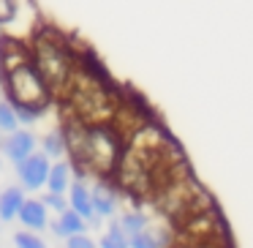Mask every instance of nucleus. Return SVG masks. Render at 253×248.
<instances>
[{
    "instance_id": "f8f14e48",
    "label": "nucleus",
    "mask_w": 253,
    "mask_h": 248,
    "mask_svg": "<svg viewBox=\"0 0 253 248\" xmlns=\"http://www.w3.org/2000/svg\"><path fill=\"white\" fill-rule=\"evenodd\" d=\"M74 183V172H71V164L66 161H57V164L49 166V177H46V191L52 194H66Z\"/></svg>"
},
{
    "instance_id": "1a4fd4ad",
    "label": "nucleus",
    "mask_w": 253,
    "mask_h": 248,
    "mask_svg": "<svg viewBox=\"0 0 253 248\" xmlns=\"http://www.w3.org/2000/svg\"><path fill=\"white\" fill-rule=\"evenodd\" d=\"M90 199H93V210H95L98 218H109V215H115L117 197H115V191H112L106 183H95V186L90 188Z\"/></svg>"
},
{
    "instance_id": "0eeeda50",
    "label": "nucleus",
    "mask_w": 253,
    "mask_h": 248,
    "mask_svg": "<svg viewBox=\"0 0 253 248\" xmlns=\"http://www.w3.org/2000/svg\"><path fill=\"white\" fill-rule=\"evenodd\" d=\"M17 218L22 221V226L28 232H44L49 226V210L41 199H25Z\"/></svg>"
},
{
    "instance_id": "20e7f679",
    "label": "nucleus",
    "mask_w": 253,
    "mask_h": 248,
    "mask_svg": "<svg viewBox=\"0 0 253 248\" xmlns=\"http://www.w3.org/2000/svg\"><path fill=\"white\" fill-rule=\"evenodd\" d=\"M0 77H3L8 101L14 106H28V109H36V112H44L49 106L52 90L46 88L44 77L39 74V68L33 66L30 57L17 63V66H11V68H6Z\"/></svg>"
},
{
    "instance_id": "ddd939ff",
    "label": "nucleus",
    "mask_w": 253,
    "mask_h": 248,
    "mask_svg": "<svg viewBox=\"0 0 253 248\" xmlns=\"http://www.w3.org/2000/svg\"><path fill=\"white\" fill-rule=\"evenodd\" d=\"M120 226H123V232H126L128 237H133V235H139V232H144L150 226V218L144 213H139V210H131V213H126L120 218Z\"/></svg>"
},
{
    "instance_id": "6ab92c4d",
    "label": "nucleus",
    "mask_w": 253,
    "mask_h": 248,
    "mask_svg": "<svg viewBox=\"0 0 253 248\" xmlns=\"http://www.w3.org/2000/svg\"><path fill=\"white\" fill-rule=\"evenodd\" d=\"M106 237H109V240L115 243L117 248H131V237L123 232L120 221H117V224H109V232H106Z\"/></svg>"
},
{
    "instance_id": "7ed1b4c3",
    "label": "nucleus",
    "mask_w": 253,
    "mask_h": 248,
    "mask_svg": "<svg viewBox=\"0 0 253 248\" xmlns=\"http://www.w3.org/2000/svg\"><path fill=\"white\" fill-rule=\"evenodd\" d=\"M30 60L39 68V74L44 77L46 88L52 93H66V88H68V82H71L77 68H74L71 52L63 47L60 39L41 33L33 41V47H30Z\"/></svg>"
},
{
    "instance_id": "393cba45",
    "label": "nucleus",
    "mask_w": 253,
    "mask_h": 248,
    "mask_svg": "<svg viewBox=\"0 0 253 248\" xmlns=\"http://www.w3.org/2000/svg\"><path fill=\"white\" fill-rule=\"evenodd\" d=\"M93 248H95V246H93Z\"/></svg>"
},
{
    "instance_id": "f03ea898",
    "label": "nucleus",
    "mask_w": 253,
    "mask_h": 248,
    "mask_svg": "<svg viewBox=\"0 0 253 248\" xmlns=\"http://www.w3.org/2000/svg\"><path fill=\"white\" fill-rule=\"evenodd\" d=\"M63 96L74 112V120L84 123V126H98V123H106L115 117V104H112L109 90L84 71H74Z\"/></svg>"
},
{
    "instance_id": "4be33fe9",
    "label": "nucleus",
    "mask_w": 253,
    "mask_h": 248,
    "mask_svg": "<svg viewBox=\"0 0 253 248\" xmlns=\"http://www.w3.org/2000/svg\"><path fill=\"white\" fill-rule=\"evenodd\" d=\"M95 248H117V246H115V243H112L109 237L104 235V237H101V243H98V246H95Z\"/></svg>"
},
{
    "instance_id": "f3484780",
    "label": "nucleus",
    "mask_w": 253,
    "mask_h": 248,
    "mask_svg": "<svg viewBox=\"0 0 253 248\" xmlns=\"http://www.w3.org/2000/svg\"><path fill=\"white\" fill-rule=\"evenodd\" d=\"M131 248H161V243L155 240V235H153V229H144V232H139V235H133L131 237Z\"/></svg>"
},
{
    "instance_id": "dca6fc26",
    "label": "nucleus",
    "mask_w": 253,
    "mask_h": 248,
    "mask_svg": "<svg viewBox=\"0 0 253 248\" xmlns=\"http://www.w3.org/2000/svg\"><path fill=\"white\" fill-rule=\"evenodd\" d=\"M14 246L17 248H46L44 240H41L36 232H28V229H22V232L14 235Z\"/></svg>"
},
{
    "instance_id": "39448f33",
    "label": "nucleus",
    "mask_w": 253,
    "mask_h": 248,
    "mask_svg": "<svg viewBox=\"0 0 253 248\" xmlns=\"http://www.w3.org/2000/svg\"><path fill=\"white\" fill-rule=\"evenodd\" d=\"M49 158L44 153H33L30 158H25L22 164L17 166L19 175V186L25 191H39V188L46 186V177H49Z\"/></svg>"
},
{
    "instance_id": "412c9836",
    "label": "nucleus",
    "mask_w": 253,
    "mask_h": 248,
    "mask_svg": "<svg viewBox=\"0 0 253 248\" xmlns=\"http://www.w3.org/2000/svg\"><path fill=\"white\" fill-rule=\"evenodd\" d=\"M66 248H93V240H90L87 235H71V237H66Z\"/></svg>"
},
{
    "instance_id": "5701e85b",
    "label": "nucleus",
    "mask_w": 253,
    "mask_h": 248,
    "mask_svg": "<svg viewBox=\"0 0 253 248\" xmlns=\"http://www.w3.org/2000/svg\"><path fill=\"white\" fill-rule=\"evenodd\" d=\"M166 248H180V246H166Z\"/></svg>"
},
{
    "instance_id": "9d476101",
    "label": "nucleus",
    "mask_w": 253,
    "mask_h": 248,
    "mask_svg": "<svg viewBox=\"0 0 253 248\" xmlns=\"http://www.w3.org/2000/svg\"><path fill=\"white\" fill-rule=\"evenodd\" d=\"M49 229L55 232L57 237H71V235H82V232L87 229V221L68 207V210H63V213L57 215V221H52Z\"/></svg>"
},
{
    "instance_id": "4468645a",
    "label": "nucleus",
    "mask_w": 253,
    "mask_h": 248,
    "mask_svg": "<svg viewBox=\"0 0 253 248\" xmlns=\"http://www.w3.org/2000/svg\"><path fill=\"white\" fill-rule=\"evenodd\" d=\"M44 155L46 158H63L66 155V137L60 131H52L44 137Z\"/></svg>"
},
{
    "instance_id": "2eb2a0df",
    "label": "nucleus",
    "mask_w": 253,
    "mask_h": 248,
    "mask_svg": "<svg viewBox=\"0 0 253 248\" xmlns=\"http://www.w3.org/2000/svg\"><path fill=\"white\" fill-rule=\"evenodd\" d=\"M17 128H19V120L11 101H0V134H14Z\"/></svg>"
},
{
    "instance_id": "a211bd4d",
    "label": "nucleus",
    "mask_w": 253,
    "mask_h": 248,
    "mask_svg": "<svg viewBox=\"0 0 253 248\" xmlns=\"http://www.w3.org/2000/svg\"><path fill=\"white\" fill-rule=\"evenodd\" d=\"M41 202L46 204V210H55L57 215H60L63 210H68L66 194H52V191H46V194H44V199H41Z\"/></svg>"
},
{
    "instance_id": "aec40b11",
    "label": "nucleus",
    "mask_w": 253,
    "mask_h": 248,
    "mask_svg": "<svg viewBox=\"0 0 253 248\" xmlns=\"http://www.w3.org/2000/svg\"><path fill=\"white\" fill-rule=\"evenodd\" d=\"M17 17V0H0V25L14 22Z\"/></svg>"
},
{
    "instance_id": "f257e3e1",
    "label": "nucleus",
    "mask_w": 253,
    "mask_h": 248,
    "mask_svg": "<svg viewBox=\"0 0 253 248\" xmlns=\"http://www.w3.org/2000/svg\"><path fill=\"white\" fill-rule=\"evenodd\" d=\"M66 153L74 158V164L84 172H93L98 177H106L120 164V134L109 128L106 123L98 126H84L79 120H68L66 131Z\"/></svg>"
},
{
    "instance_id": "423d86ee",
    "label": "nucleus",
    "mask_w": 253,
    "mask_h": 248,
    "mask_svg": "<svg viewBox=\"0 0 253 248\" xmlns=\"http://www.w3.org/2000/svg\"><path fill=\"white\" fill-rule=\"evenodd\" d=\"M3 153H6V158L11 161L14 166H19L25 158H30V155L36 153V137L30 131H14L6 137V142H3Z\"/></svg>"
},
{
    "instance_id": "9b49d317",
    "label": "nucleus",
    "mask_w": 253,
    "mask_h": 248,
    "mask_svg": "<svg viewBox=\"0 0 253 248\" xmlns=\"http://www.w3.org/2000/svg\"><path fill=\"white\" fill-rule=\"evenodd\" d=\"M25 202V188L22 186H8L0 194V221H14L19 215V207Z\"/></svg>"
},
{
    "instance_id": "b1692460",
    "label": "nucleus",
    "mask_w": 253,
    "mask_h": 248,
    "mask_svg": "<svg viewBox=\"0 0 253 248\" xmlns=\"http://www.w3.org/2000/svg\"><path fill=\"white\" fill-rule=\"evenodd\" d=\"M0 166H3V164H0Z\"/></svg>"
},
{
    "instance_id": "6e6552de",
    "label": "nucleus",
    "mask_w": 253,
    "mask_h": 248,
    "mask_svg": "<svg viewBox=\"0 0 253 248\" xmlns=\"http://www.w3.org/2000/svg\"><path fill=\"white\" fill-rule=\"evenodd\" d=\"M68 207L74 210V213H79L84 221H93L95 224V210H93V199H90V188L87 183L82 180H74L71 188H68Z\"/></svg>"
}]
</instances>
